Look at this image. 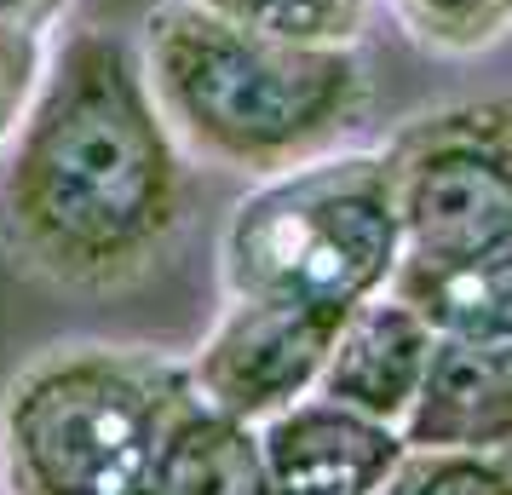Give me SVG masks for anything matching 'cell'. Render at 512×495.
<instances>
[{
	"label": "cell",
	"instance_id": "cell-1",
	"mask_svg": "<svg viewBox=\"0 0 512 495\" xmlns=\"http://www.w3.org/2000/svg\"><path fill=\"white\" fill-rule=\"evenodd\" d=\"M190 167L139 41L70 24L0 156V254L64 294H127L185 242Z\"/></svg>",
	"mask_w": 512,
	"mask_h": 495
},
{
	"label": "cell",
	"instance_id": "cell-2",
	"mask_svg": "<svg viewBox=\"0 0 512 495\" xmlns=\"http://www.w3.org/2000/svg\"><path fill=\"white\" fill-rule=\"evenodd\" d=\"M139 64L196 167L265 179L357 144L374 116L363 47H288L219 24L185 0L150 6Z\"/></svg>",
	"mask_w": 512,
	"mask_h": 495
},
{
	"label": "cell",
	"instance_id": "cell-3",
	"mask_svg": "<svg viewBox=\"0 0 512 495\" xmlns=\"http://www.w3.org/2000/svg\"><path fill=\"white\" fill-rule=\"evenodd\" d=\"M185 398V357L58 340L6 380L0 484L6 495H150L162 432Z\"/></svg>",
	"mask_w": 512,
	"mask_h": 495
},
{
	"label": "cell",
	"instance_id": "cell-4",
	"mask_svg": "<svg viewBox=\"0 0 512 495\" xmlns=\"http://www.w3.org/2000/svg\"><path fill=\"white\" fill-rule=\"evenodd\" d=\"M397 260L403 236L380 144H346L317 162L248 179L219 231L225 300L351 311L392 288Z\"/></svg>",
	"mask_w": 512,
	"mask_h": 495
},
{
	"label": "cell",
	"instance_id": "cell-5",
	"mask_svg": "<svg viewBox=\"0 0 512 495\" xmlns=\"http://www.w3.org/2000/svg\"><path fill=\"white\" fill-rule=\"evenodd\" d=\"M403 260L397 277H449L512 248V93L438 98L380 144Z\"/></svg>",
	"mask_w": 512,
	"mask_h": 495
},
{
	"label": "cell",
	"instance_id": "cell-6",
	"mask_svg": "<svg viewBox=\"0 0 512 495\" xmlns=\"http://www.w3.org/2000/svg\"><path fill=\"white\" fill-rule=\"evenodd\" d=\"M346 323L340 306H288V300H225L202 346L185 357L196 398L236 421H271L317 392L334 334Z\"/></svg>",
	"mask_w": 512,
	"mask_h": 495
},
{
	"label": "cell",
	"instance_id": "cell-7",
	"mask_svg": "<svg viewBox=\"0 0 512 495\" xmlns=\"http://www.w3.org/2000/svg\"><path fill=\"white\" fill-rule=\"evenodd\" d=\"M403 432L369 421L346 403L300 398L271 421H259V455L271 495H374L403 461Z\"/></svg>",
	"mask_w": 512,
	"mask_h": 495
},
{
	"label": "cell",
	"instance_id": "cell-8",
	"mask_svg": "<svg viewBox=\"0 0 512 495\" xmlns=\"http://www.w3.org/2000/svg\"><path fill=\"white\" fill-rule=\"evenodd\" d=\"M432 346H438V329L386 288V294L346 311V323L334 334V352L323 363V380H317V398L346 403L357 415L403 432L420 398L426 363H432Z\"/></svg>",
	"mask_w": 512,
	"mask_h": 495
},
{
	"label": "cell",
	"instance_id": "cell-9",
	"mask_svg": "<svg viewBox=\"0 0 512 495\" xmlns=\"http://www.w3.org/2000/svg\"><path fill=\"white\" fill-rule=\"evenodd\" d=\"M409 449H512V340L438 334L420 398L403 421Z\"/></svg>",
	"mask_w": 512,
	"mask_h": 495
},
{
	"label": "cell",
	"instance_id": "cell-10",
	"mask_svg": "<svg viewBox=\"0 0 512 495\" xmlns=\"http://www.w3.org/2000/svg\"><path fill=\"white\" fill-rule=\"evenodd\" d=\"M150 495H271L259 426L202 403L190 386V398L173 409V421L162 432L156 467H150Z\"/></svg>",
	"mask_w": 512,
	"mask_h": 495
},
{
	"label": "cell",
	"instance_id": "cell-11",
	"mask_svg": "<svg viewBox=\"0 0 512 495\" xmlns=\"http://www.w3.org/2000/svg\"><path fill=\"white\" fill-rule=\"evenodd\" d=\"M392 294L461 340H512V248L449 277H392Z\"/></svg>",
	"mask_w": 512,
	"mask_h": 495
},
{
	"label": "cell",
	"instance_id": "cell-12",
	"mask_svg": "<svg viewBox=\"0 0 512 495\" xmlns=\"http://www.w3.org/2000/svg\"><path fill=\"white\" fill-rule=\"evenodd\" d=\"M219 24L288 47H363L380 0H185Z\"/></svg>",
	"mask_w": 512,
	"mask_h": 495
},
{
	"label": "cell",
	"instance_id": "cell-13",
	"mask_svg": "<svg viewBox=\"0 0 512 495\" xmlns=\"http://www.w3.org/2000/svg\"><path fill=\"white\" fill-rule=\"evenodd\" d=\"M403 41L443 64H472L512 41V0H380Z\"/></svg>",
	"mask_w": 512,
	"mask_h": 495
},
{
	"label": "cell",
	"instance_id": "cell-14",
	"mask_svg": "<svg viewBox=\"0 0 512 495\" xmlns=\"http://www.w3.org/2000/svg\"><path fill=\"white\" fill-rule=\"evenodd\" d=\"M374 495H512V449H403Z\"/></svg>",
	"mask_w": 512,
	"mask_h": 495
},
{
	"label": "cell",
	"instance_id": "cell-15",
	"mask_svg": "<svg viewBox=\"0 0 512 495\" xmlns=\"http://www.w3.org/2000/svg\"><path fill=\"white\" fill-rule=\"evenodd\" d=\"M52 47H58V35L24 24L12 12H0V156H6L18 121L35 104V87H41V75L52 64Z\"/></svg>",
	"mask_w": 512,
	"mask_h": 495
},
{
	"label": "cell",
	"instance_id": "cell-16",
	"mask_svg": "<svg viewBox=\"0 0 512 495\" xmlns=\"http://www.w3.org/2000/svg\"><path fill=\"white\" fill-rule=\"evenodd\" d=\"M0 12L47 29V35H64V29L75 24V0H0Z\"/></svg>",
	"mask_w": 512,
	"mask_h": 495
}]
</instances>
